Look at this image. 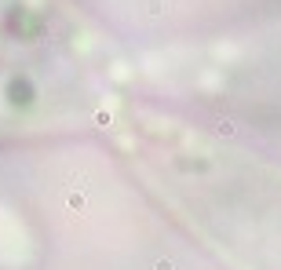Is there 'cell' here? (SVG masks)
Instances as JSON below:
<instances>
[{"label": "cell", "instance_id": "6da1fadb", "mask_svg": "<svg viewBox=\"0 0 281 270\" xmlns=\"http://www.w3.org/2000/svg\"><path fill=\"white\" fill-rule=\"evenodd\" d=\"M106 135L190 238L234 270H281V165L135 95Z\"/></svg>", "mask_w": 281, "mask_h": 270}, {"label": "cell", "instance_id": "7a4b0ae2", "mask_svg": "<svg viewBox=\"0 0 281 270\" xmlns=\"http://www.w3.org/2000/svg\"><path fill=\"white\" fill-rule=\"evenodd\" d=\"M132 99V59L77 0H0V142L102 132Z\"/></svg>", "mask_w": 281, "mask_h": 270}]
</instances>
